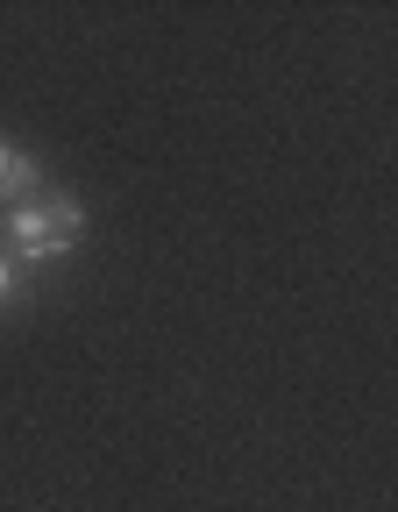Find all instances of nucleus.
I'll list each match as a JSON object with an SVG mask.
<instances>
[{"mask_svg": "<svg viewBox=\"0 0 398 512\" xmlns=\"http://www.w3.org/2000/svg\"><path fill=\"white\" fill-rule=\"evenodd\" d=\"M0 249L15 256L22 271H43V264H57V256H72L79 249V235H86V200L79 192H36V200H22V207H8L0 214Z\"/></svg>", "mask_w": 398, "mask_h": 512, "instance_id": "1", "label": "nucleus"}, {"mask_svg": "<svg viewBox=\"0 0 398 512\" xmlns=\"http://www.w3.org/2000/svg\"><path fill=\"white\" fill-rule=\"evenodd\" d=\"M36 192H43V164L0 136V207H22V200H36Z\"/></svg>", "mask_w": 398, "mask_h": 512, "instance_id": "2", "label": "nucleus"}, {"mask_svg": "<svg viewBox=\"0 0 398 512\" xmlns=\"http://www.w3.org/2000/svg\"><path fill=\"white\" fill-rule=\"evenodd\" d=\"M22 292H29V271L15 264V256H8V249H0V306H15Z\"/></svg>", "mask_w": 398, "mask_h": 512, "instance_id": "3", "label": "nucleus"}]
</instances>
